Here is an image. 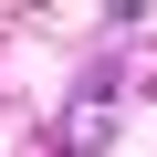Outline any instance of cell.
I'll return each mask as SVG.
<instances>
[{"label":"cell","mask_w":157,"mask_h":157,"mask_svg":"<svg viewBox=\"0 0 157 157\" xmlns=\"http://www.w3.org/2000/svg\"><path fill=\"white\" fill-rule=\"evenodd\" d=\"M105 115H115V94H84L63 115V147H105Z\"/></svg>","instance_id":"1"}]
</instances>
